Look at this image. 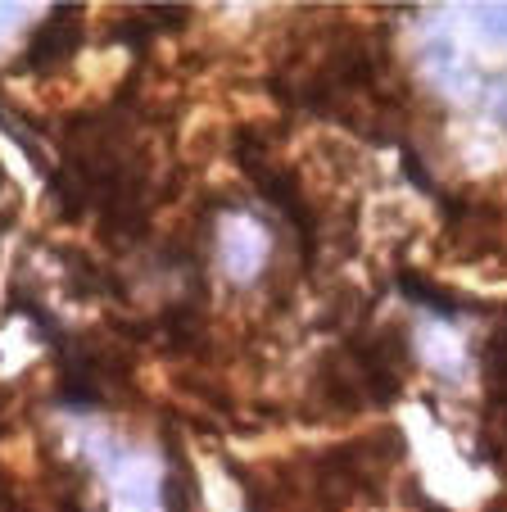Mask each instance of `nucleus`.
Returning <instances> with one entry per match:
<instances>
[{
  "instance_id": "obj_4",
  "label": "nucleus",
  "mask_w": 507,
  "mask_h": 512,
  "mask_svg": "<svg viewBox=\"0 0 507 512\" xmlns=\"http://www.w3.org/2000/svg\"><path fill=\"white\" fill-rule=\"evenodd\" d=\"M476 19H480V28H489L494 37H507V5H485Z\"/></svg>"
},
{
  "instance_id": "obj_5",
  "label": "nucleus",
  "mask_w": 507,
  "mask_h": 512,
  "mask_svg": "<svg viewBox=\"0 0 507 512\" xmlns=\"http://www.w3.org/2000/svg\"><path fill=\"white\" fill-rule=\"evenodd\" d=\"M59 512H87V508H82L77 499H64V508H59Z\"/></svg>"
},
{
  "instance_id": "obj_2",
  "label": "nucleus",
  "mask_w": 507,
  "mask_h": 512,
  "mask_svg": "<svg viewBox=\"0 0 507 512\" xmlns=\"http://www.w3.org/2000/svg\"><path fill=\"white\" fill-rule=\"evenodd\" d=\"M263 263H268V236L249 223L227 227V236H222V268L236 281H249L263 272Z\"/></svg>"
},
{
  "instance_id": "obj_1",
  "label": "nucleus",
  "mask_w": 507,
  "mask_h": 512,
  "mask_svg": "<svg viewBox=\"0 0 507 512\" xmlns=\"http://www.w3.org/2000/svg\"><path fill=\"white\" fill-rule=\"evenodd\" d=\"M77 41H82V14L73 5H55L46 19L32 32L28 55L19 59V73H46V68H59L64 59L77 55Z\"/></svg>"
},
{
  "instance_id": "obj_3",
  "label": "nucleus",
  "mask_w": 507,
  "mask_h": 512,
  "mask_svg": "<svg viewBox=\"0 0 507 512\" xmlns=\"http://www.w3.org/2000/svg\"><path fill=\"white\" fill-rule=\"evenodd\" d=\"M399 290L408 295L412 304H421V309H431L435 318L444 322H458L467 318V313H480L476 300H462V295H449L444 286H431L426 277H417V272H399Z\"/></svg>"
}]
</instances>
